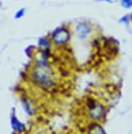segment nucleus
I'll return each instance as SVG.
<instances>
[{"label":"nucleus","instance_id":"obj_1","mask_svg":"<svg viewBox=\"0 0 132 134\" xmlns=\"http://www.w3.org/2000/svg\"><path fill=\"white\" fill-rule=\"evenodd\" d=\"M34 81L38 85L42 87H48L53 85L52 75L50 72L49 68L47 67L45 61H40L37 66V70H35L32 75Z\"/></svg>","mask_w":132,"mask_h":134},{"label":"nucleus","instance_id":"obj_2","mask_svg":"<svg viewBox=\"0 0 132 134\" xmlns=\"http://www.w3.org/2000/svg\"><path fill=\"white\" fill-rule=\"evenodd\" d=\"M52 38L54 43L57 45H63L67 43L70 39V32L65 27H58L52 34Z\"/></svg>","mask_w":132,"mask_h":134},{"label":"nucleus","instance_id":"obj_3","mask_svg":"<svg viewBox=\"0 0 132 134\" xmlns=\"http://www.w3.org/2000/svg\"><path fill=\"white\" fill-rule=\"evenodd\" d=\"M76 34L79 38H86L91 32V26L88 23L81 22L76 26Z\"/></svg>","mask_w":132,"mask_h":134},{"label":"nucleus","instance_id":"obj_4","mask_svg":"<svg viewBox=\"0 0 132 134\" xmlns=\"http://www.w3.org/2000/svg\"><path fill=\"white\" fill-rule=\"evenodd\" d=\"M89 108L91 109L90 115L94 119H100L104 115V108H103L102 106H100L99 104H97V103L92 102V104H91Z\"/></svg>","mask_w":132,"mask_h":134},{"label":"nucleus","instance_id":"obj_5","mask_svg":"<svg viewBox=\"0 0 132 134\" xmlns=\"http://www.w3.org/2000/svg\"><path fill=\"white\" fill-rule=\"evenodd\" d=\"M11 125H12V128L15 131H17V132H23V131L26 130L25 124L22 123L19 119H17L15 114H13L11 116Z\"/></svg>","mask_w":132,"mask_h":134},{"label":"nucleus","instance_id":"obj_6","mask_svg":"<svg viewBox=\"0 0 132 134\" xmlns=\"http://www.w3.org/2000/svg\"><path fill=\"white\" fill-rule=\"evenodd\" d=\"M90 134H106L105 130L98 124H93V127L91 128Z\"/></svg>","mask_w":132,"mask_h":134},{"label":"nucleus","instance_id":"obj_7","mask_svg":"<svg viewBox=\"0 0 132 134\" xmlns=\"http://www.w3.org/2000/svg\"><path fill=\"white\" fill-rule=\"evenodd\" d=\"M39 44L41 45V46H44V47H50V43L47 41V39L46 38H40L39 39Z\"/></svg>","mask_w":132,"mask_h":134},{"label":"nucleus","instance_id":"obj_8","mask_svg":"<svg viewBox=\"0 0 132 134\" xmlns=\"http://www.w3.org/2000/svg\"><path fill=\"white\" fill-rule=\"evenodd\" d=\"M25 12H26V9H21L19 11L17 12V14L15 15V18L16 19H20V18H22L24 15H25Z\"/></svg>","mask_w":132,"mask_h":134},{"label":"nucleus","instance_id":"obj_9","mask_svg":"<svg viewBox=\"0 0 132 134\" xmlns=\"http://www.w3.org/2000/svg\"><path fill=\"white\" fill-rule=\"evenodd\" d=\"M122 4L124 5L126 8L131 7V4H132V0H122Z\"/></svg>","mask_w":132,"mask_h":134},{"label":"nucleus","instance_id":"obj_10","mask_svg":"<svg viewBox=\"0 0 132 134\" xmlns=\"http://www.w3.org/2000/svg\"><path fill=\"white\" fill-rule=\"evenodd\" d=\"M104 1H108V2H112V0H104Z\"/></svg>","mask_w":132,"mask_h":134}]
</instances>
